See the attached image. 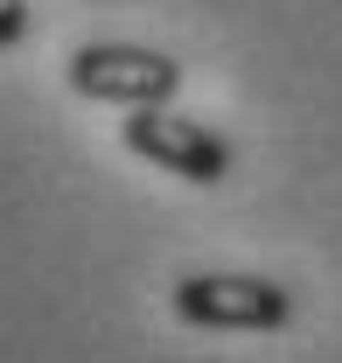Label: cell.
<instances>
[{"label":"cell","instance_id":"obj_1","mask_svg":"<svg viewBox=\"0 0 342 363\" xmlns=\"http://www.w3.org/2000/svg\"><path fill=\"white\" fill-rule=\"evenodd\" d=\"M168 308L189 328H231V335H272L294 321V294L265 272H182Z\"/></svg>","mask_w":342,"mask_h":363},{"label":"cell","instance_id":"obj_2","mask_svg":"<svg viewBox=\"0 0 342 363\" xmlns=\"http://www.w3.org/2000/svg\"><path fill=\"white\" fill-rule=\"evenodd\" d=\"M119 140H126V154L154 161L161 175L196 182V189H216V182L231 175V147H224L203 119L175 112V105H133L126 126H119Z\"/></svg>","mask_w":342,"mask_h":363},{"label":"cell","instance_id":"obj_3","mask_svg":"<svg viewBox=\"0 0 342 363\" xmlns=\"http://www.w3.org/2000/svg\"><path fill=\"white\" fill-rule=\"evenodd\" d=\"M70 91L91 105H168L182 91V63L140 43H84L70 56Z\"/></svg>","mask_w":342,"mask_h":363},{"label":"cell","instance_id":"obj_4","mask_svg":"<svg viewBox=\"0 0 342 363\" xmlns=\"http://www.w3.org/2000/svg\"><path fill=\"white\" fill-rule=\"evenodd\" d=\"M28 35V0H0V49H14Z\"/></svg>","mask_w":342,"mask_h":363}]
</instances>
